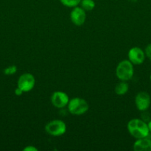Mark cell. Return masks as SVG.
<instances>
[{
  "label": "cell",
  "mask_w": 151,
  "mask_h": 151,
  "mask_svg": "<svg viewBox=\"0 0 151 151\" xmlns=\"http://www.w3.org/2000/svg\"><path fill=\"white\" fill-rule=\"evenodd\" d=\"M129 90V85L126 81H122L119 82L116 84L115 87V92L118 95H124L127 94Z\"/></svg>",
  "instance_id": "obj_11"
},
{
  "label": "cell",
  "mask_w": 151,
  "mask_h": 151,
  "mask_svg": "<svg viewBox=\"0 0 151 151\" xmlns=\"http://www.w3.org/2000/svg\"><path fill=\"white\" fill-rule=\"evenodd\" d=\"M80 5L85 11H91L96 6L94 0H81Z\"/></svg>",
  "instance_id": "obj_12"
},
{
  "label": "cell",
  "mask_w": 151,
  "mask_h": 151,
  "mask_svg": "<svg viewBox=\"0 0 151 151\" xmlns=\"http://www.w3.org/2000/svg\"><path fill=\"white\" fill-rule=\"evenodd\" d=\"M150 82H151V74H150Z\"/></svg>",
  "instance_id": "obj_19"
},
{
  "label": "cell",
  "mask_w": 151,
  "mask_h": 151,
  "mask_svg": "<svg viewBox=\"0 0 151 151\" xmlns=\"http://www.w3.org/2000/svg\"><path fill=\"white\" fill-rule=\"evenodd\" d=\"M151 98L147 91H140L135 97V104L140 111H145L150 106Z\"/></svg>",
  "instance_id": "obj_6"
},
{
  "label": "cell",
  "mask_w": 151,
  "mask_h": 151,
  "mask_svg": "<svg viewBox=\"0 0 151 151\" xmlns=\"http://www.w3.org/2000/svg\"><path fill=\"white\" fill-rule=\"evenodd\" d=\"M145 52L140 47H135L130 49L128 52V60L133 65H141L145 60Z\"/></svg>",
  "instance_id": "obj_8"
},
{
  "label": "cell",
  "mask_w": 151,
  "mask_h": 151,
  "mask_svg": "<svg viewBox=\"0 0 151 151\" xmlns=\"http://www.w3.org/2000/svg\"><path fill=\"white\" fill-rule=\"evenodd\" d=\"M135 151H151V139L147 137L138 139L133 144Z\"/></svg>",
  "instance_id": "obj_10"
},
{
  "label": "cell",
  "mask_w": 151,
  "mask_h": 151,
  "mask_svg": "<svg viewBox=\"0 0 151 151\" xmlns=\"http://www.w3.org/2000/svg\"><path fill=\"white\" fill-rule=\"evenodd\" d=\"M144 52L146 57L147 58L150 60H151V44H149L147 46L146 48H145L144 50Z\"/></svg>",
  "instance_id": "obj_15"
},
{
  "label": "cell",
  "mask_w": 151,
  "mask_h": 151,
  "mask_svg": "<svg viewBox=\"0 0 151 151\" xmlns=\"http://www.w3.org/2000/svg\"><path fill=\"white\" fill-rule=\"evenodd\" d=\"M51 103L54 107L57 109H62L68 106L69 103V97L68 94L64 91H56L53 93L50 97Z\"/></svg>",
  "instance_id": "obj_7"
},
{
  "label": "cell",
  "mask_w": 151,
  "mask_h": 151,
  "mask_svg": "<svg viewBox=\"0 0 151 151\" xmlns=\"http://www.w3.org/2000/svg\"><path fill=\"white\" fill-rule=\"evenodd\" d=\"M68 108L71 114L79 116L84 114L88 111L89 105L84 99L81 97H74L69 100Z\"/></svg>",
  "instance_id": "obj_3"
},
{
  "label": "cell",
  "mask_w": 151,
  "mask_h": 151,
  "mask_svg": "<svg viewBox=\"0 0 151 151\" xmlns=\"http://www.w3.org/2000/svg\"><path fill=\"white\" fill-rule=\"evenodd\" d=\"M64 6L68 7H75L80 4L81 0H59Z\"/></svg>",
  "instance_id": "obj_13"
},
{
  "label": "cell",
  "mask_w": 151,
  "mask_h": 151,
  "mask_svg": "<svg viewBox=\"0 0 151 151\" xmlns=\"http://www.w3.org/2000/svg\"><path fill=\"white\" fill-rule=\"evenodd\" d=\"M24 151H38V149L36 147H35L33 145H29L27 146L26 147L23 149Z\"/></svg>",
  "instance_id": "obj_16"
},
{
  "label": "cell",
  "mask_w": 151,
  "mask_h": 151,
  "mask_svg": "<svg viewBox=\"0 0 151 151\" xmlns=\"http://www.w3.org/2000/svg\"><path fill=\"white\" fill-rule=\"evenodd\" d=\"M22 93H23V91H22L21 88H19V87H17V88L15 89V94H16V95L20 96V95H22Z\"/></svg>",
  "instance_id": "obj_17"
},
{
  "label": "cell",
  "mask_w": 151,
  "mask_h": 151,
  "mask_svg": "<svg viewBox=\"0 0 151 151\" xmlns=\"http://www.w3.org/2000/svg\"><path fill=\"white\" fill-rule=\"evenodd\" d=\"M147 126H148V128H149L150 133H151V120H150L149 122L147 123Z\"/></svg>",
  "instance_id": "obj_18"
},
{
  "label": "cell",
  "mask_w": 151,
  "mask_h": 151,
  "mask_svg": "<svg viewBox=\"0 0 151 151\" xmlns=\"http://www.w3.org/2000/svg\"><path fill=\"white\" fill-rule=\"evenodd\" d=\"M16 71H17V67L15 65H12V66H10L4 69V73L6 75H12L16 73Z\"/></svg>",
  "instance_id": "obj_14"
},
{
  "label": "cell",
  "mask_w": 151,
  "mask_h": 151,
  "mask_svg": "<svg viewBox=\"0 0 151 151\" xmlns=\"http://www.w3.org/2000/svg\"><path fill=\"white\" fill-rule=\"evenodd\" d=\"M134 75L133 64L129 60H123L118 63L115 69V75L122 81H127L132 79Z\"/></svg>",
  "instance_id": "obj_2"
},
{
  "label": "cell",
  "mask_w": 151,
  "mask_h": 151,
  "mask_svg": "<svg viewBox=\"0 0 151 151\" xmlns=\"http://www.w3.org/2000/svg\"><path fill=\"white\" fill-rule=\"evenodd\" d=\"M45 131L53 137H60L65 134L67 131L66 124L61 119H54L49 122L45 125Z\"/></svg>",
  "instance_id": "obj_4"
},
{
  "label": "cell",
  "mask_w": 151,
  "mask_h": 151,
  "mask_svg": "<svg viewBox=\"0 0 151 151\" xmlns=\"http://www.w3.org/2000/svg\"><path fill=\"white\" fill-rule=\"evenodd\" d=\"M35 83L36 80L33 75L30 73H25L18 79L17 86L21 88L23 92H28L34 88Z\"/></svg>",
  "instance_id": "obj_5"
},
{
  "label": "cell",
  "mask_w": 151,
  "mask_h": 151,
  "mask_svg": "<svg viewBox=\"0 0 151 151\" xmlns=\"http://www.w3.org/2000/svg\"><path fill=\"white\" fill-rule=\"evenodd\" d=\"M127 130L133 137L136 139H142L147 137L150 131L147 123L140 119H132L127 123Z\"/></svg>",
  "instance_id": "obj_1"
},
{
  "label": "cell",
  "mask_w": 151,
  "mask_h": 151,
  "mask_svg": "<svg viewBox=\"0 0 151 151\" xmlns=\"http://www.w3.org/2000/svg\"><path fill=\"white\" fill-rule=\"evenodd\" d=\"M70 17L73 24L76 26H81L85 22L86 11L81 7L76 6L71 10Z\"/></svg>",
  "instance_id": "obj_9"
}]
</instances>
